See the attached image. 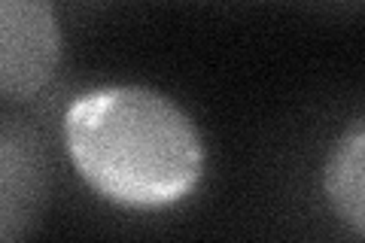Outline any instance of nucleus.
I'll return each instance as SVG.
<instances>
[{
	"label": "nucleus",
	"instance_id": "nucleus-1",
	"mask_svg": "<svg viewBox=\"0 0 365 243\" xmlns=\"http://www.w3.org/2000/svg\"><path fill=\"white\" fill-rule=\"evenodd\" d=\"M64 146L91 192L137 210L182 201L204 170L195 122L140 86L79 95L64 113Z\"/></svg>",
	"mask_w": 365,
	"mask_h": 243
},
{
	"label": "nucleus",
	"instance_id": "nucleus-3",
	"mask_svg": "<svg viewBox=\"0 0 365 243\" xmlns=\"http://www.w3.org/2000/svg\"><path fill=\"white\" fill-rule=\"evenodd\" d=\"M49 195V155L34 125L4 115L0 125V240L13 243L37 228Z\"/></svg>",
	"mask_w": 365,
	"mask_h": 243
},
{
	"label": "nucleus",
	"instance_id": "nucleus-5",
	"mask_svg": "<svg viewBox=\"0 0 365 243\" xmlns=\"http://www.w3.org/2000/svg\"><path fill=\"white\" fill-rule=\"evenodd\" d=\"M329 4H338V6H362L365 0H329Z\"/></svg>",
	"mask_w": 365,
	"mask_h": 243
},
{
	"label": "nucleus",
	"instance_id": "nucleus-2",
	"mask_svg": "<svg viewBox=\"0 0 365 243\" xmlns=\"http://www.w3.org/2000/svg\"><path fill=\"white\" fill-rule=\"evenodd\" d=\"M61 61L52 0H0V91L28 100L49 86Z\"/></svg>",
	"mask_w": 365,
	"mask_h": 243
},
{
	"label": "nucleus",
	"instance_id": "nucleus-4",
	"mask_svg": "<svg viewBox=\"0 0 365 243\" xmlns=\"http://www.w3.org/2000/svg\"><path fill=\"white\" fill-rule=\"evenodd\" d=\"M323 195L341 222L365 237V115L350 122L329 149Z\"/></svg>",
	"mask_w": 365,
	"mask_h": 243
}]
</instances>
